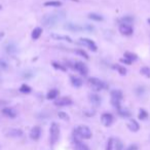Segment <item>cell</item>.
<instances>
[{"mask_svg": "<svg viewBox=\"0 0 150 150\" xmlns=\"http://www.w3.org/2000/svg\"><path fill=\"white\" fill-rule=\"evenodd\" d=\"M65 18V13L63 11H59L56 13H50V15H45L42 18L41 22L43 26L46 28H52L57 25L60 21H62Z\"/></svg>", "mask_w": 150, "mask_h": 150, "instance_id": "6da1fadb", "label": "cell"}, {"mask_svg": "<svg viewBox=\"0 0 150 150\" xmlns=\"http://www.w3.org/2000/svg\"><path fill=\"white\" fill-rule=\"evenodd\" d=\"M74 136L76 139H91L93 136L92 131L86 125H79L74 129Z\"/></svg>", "mask_w": 150, "mask_h": 150, "instance_id": "7a4b0ae2", "label": "cell"}, {"mask_svg": "<svg viewBox=\"0 0 150 150\" xmlns=\"http://www.w3.org/2000/svg\"><path fill=\"white\" fill-rule=\"evenodd\" d=\"M88 84H90L91 88L94 91H96V92H100V91L108 88V84H107L106 82H104L103 80L99 79V78H97V77L88 78Z\"/></svg>", "mask_w": 150, "mask_h": 150, "instance_id": "3957f363", "label": "cell"}, {"mask_svg": "<svg viewBox=\"0 0 150 150\" xmlns=\"http://www.w3.org/2000/svg\"><path fill=\"white\" fill-rule=\"evenodd\" d=\"M59 137H60V127H59L58 123L57 122H52L50 129V144L54 145L58 142Z\"/></svg>", "mask_w": 150, "mask_h": 150, "instance_id": "277c9868", "label": "cell"}, {"mask_svg": "<svg viewBox=\"0 0 150 150\" xmlns=\"http://www.w3.org/2000/svg\"><path fill=\"white\" fill-rule=\"evenodd\" d=\"M68 66L71 67L72 69H74L75 71H77L80 75H83V76H86L88 72V67L86 66V64H83L82 62H68Z\"/></svg>", "mask_w": 150, "mask_h": 150, "instance_id": "5b68a950", "label": "cell"}, {"mask_svg": "<svg viewBox=\"0 0 150 150\" xmlns=\"http://www.w3.org/2000/svg\"><path fill=\"white\" fill-rule=\"evenodd\" d=\"M78 42H79L80 44H82V45L88 47L92 52H97V50H98V46H97V44L95 43L92 39H90V38H80Z\"/></svg>", "mask_w": 150, "mask_h": 150, "instance_id": "8992f818", "label": "cell"}, {"mask_svg": "<svg viewBox=\"0 0 150 150\" xmlns=\"http://www.w3.org/2000/svg\"><path fill=\"white\" fill-rule=\"evenodd\" d=\"M73 104V101L69 97H62V98H59L54 101V105L58 107H67L70 106Z\"/></svg>", "mask_w": 150, "mask_h": 150, "instance_id": "52a82bcc", "label": "cell"}, {"mask_svg": "<svg viewBox=\"0 0 150 150\" xmlns=\"http://www.w3.org/2000/svg\"><path fill=\"white\" fill-rule=\"evenodd\" d=\"M118 29H119L120 34H122V35H125V36H129L134 33L133 27H132L131 25H127V24H120Z\"/></svg>", "mask_w": 150, "mask_h": 150, "instance_id": "ba28073f", "label": "cell"}, {"mask_svg": "<svg viewBox=\"0 0 150 150\" xmlns=\"http://www.w3.org/2000/svg\"><path fill=\"white\" fill-rule=\"evenodd\" d=\"M113 120H114V117L111 113H103L101 116V121L105 127H110L113 123Z\"/></svg>", "mask_w": 150, "mask_h": 150, "instance_id": "9c48e42d", "label": "cell"}, {"mask_svg": "<svg viewBox=\"0 0 150 150\" xmlns=\"http://www.w3.org/2000/svg\"><path fill=\"white\" fill-rule=\"evenodd\" d=\"M40 136H41V127L38 125L32 127L31 132H30V138L34 141H37V140H39Z\"/></svg>", "mask_w": 150, "mask_h": 150, "instance_id": "30bf717a", "label": "cell"}, {"mask_svg": "<svg viewBox=\"0 0 150 150\" xmlns=\"http://www.w3.org/2000/svg\"><path fill=\"white\" fill-rule=\"evenodd\" d=\"M23 131L21 129H11L6 132L5 135L7 137H11V138H20L23 136Z\"/></svg>", "mask_w": 150, "mask_h": 150, "instance_id": "8fae6325", "label": "cell"}, {"mask_svg": "<svg viewBox=\"0 0 150 150\" xmlns=\"http://www.w3.org/2000/svg\"><path fill=\"white\" fill-rule=\"evenodd\" d=\"M1 112H2V114L4 115V116L8 117V118H15V117L17 116V112H16L15 109L9 108V107H6V108H3Z\"/></svg>", "mask_w": 150, "mask_h": 150, "instance_id": "7c38bea8", "label": "cell"}, {"mask_svg": "<svg viewBox=\"0 0 150 150\" xmlns=\"http://www.w3.org/2000/svg\"><path fill=\"white\" fill-rule=\"evenodd\" d=\"M64 28L67 30H69V31H72V32H78V31H81V30L83 29V27L77 25V24H73V23H67L66 25L64 26Z\"/></svg>", "mask_w": 150, "mask_h": 150, "instance_id": "4fadbf2b", "label": "cell"}, {"mask_svg": "<svg viewBox=\"0 0 150 150\" xmlns=\"http://www.w3.org/2000/svg\"><path fill=\"white\" fill-rule=\"evenodd\" d=\"M74 145H75V150H90L88 146L86 144L82 143L80 141V139H74Z\"/></svg>", "mask_w": 150, "mask_h": 150, "instance_id": "5bb4252c", "label": "cell"}, {"mask_svg": "<svg viewBox=\"0 0 150 150\" xmlns=\"http://www.w3.org/2000/svg\"><path fill=\"white\" fill-rule=\"evenodd\" d=\"M5 50H6V52L8 54H16L18 52V46L13 42H9L5 46Z\"/></svg>", "mask_w": 150, "mask_h": 150, "instance_id": "9a60e30c", "label": "cell"}, {"mask_svg": "<svg viewBox=\"0 0 150 150\" xmlns=\"http://www.w3.org/2000/svg\"><path fill=\"white\" fill-rule=\"evenodd\" d=\"M110 96H111V100H117V101H120V102L123 98L122 92L119 90H113L112 92H111Z\"/></svg>", "mask_w": 150, "mask_h": 150, "instance_id": "2e32d148", "label": "cell"}, {"mask_svg": "<svg viewBox=\"0 0 150 150\" xmlns=\"http://www.w3.org/2000/svg\"><path fill=\"white\" fill-rule=\"evenodd\" d=\"M127 127H129V131L136 133V132H138L140 129V125H139V122H138L137 120H135V119H132V120L127 123Z\"/></svg>", "mask_w": 150, "mask_h": 150, "instance_id": "e0dca14e", "label": "cell"}, {"mask_svg": "<svg viewBox=\"0 0 150 150\" xmlns=\"http://www.w3.org/2000/svg\"><path fill=\"white\" fill-rule=\"evenodd\" d=\"M70 81H71V84H72L74 88H80L82 86V79L77 76H74L72 75L70 77Z\"/></svg>", "mask_w": 150, "mask_h": 150, "instance_id": "ac0fdd59", "label": "cell"}, {"mask_svg": "<svg viewBox=\"0 0 150 150\" xmlns=\"http://www.w3.org/2000/svg\"><path fill=\"white\" fill-rule=\"evenodd\" d=\"M101 97L97 94H92L90 95V102L92 103L94 106H99L101 104Z\"/></svg>", "mask_w": 150, "mask_h": 150, "instance_id": "d6986e66", "label": "cell"}, {"mask_svg": "<svg viewBox=\"0 0 150 150\" xmlns=\"http://www.w3.org/2000/svg\"><path fill=\"white\" fill-rule=\"evenodd\" d=\"M59 91L57 90V88H52V90H50V92L47 93V95H46V99L47 100H54L56 98H58L59 96Z\"/></svg>", "mask_w": 150, "mask_h": 150, "instance_id": "ffe728a7", "label": "cell"}, {"mask_svg": "<svg viewBox=\"0 0 150 150\" xmlns=\"http://www.w3.org/2000/svg\"><path fill=\"white\" fill-rule=\"evenodd\" d=\"M50 37L54 38V39H56V40H66V41L70 42V43H72V42H73V40L67 35H57V34H50Z\"/></svg>", "mask_w": 150, "mask_h": 150, "instance_id": "44dd1931", "label": "cell"}, {"mask_svg": "<svg viewBox=\"0 0 150 150\" xmlns=\"http://www.w3.org/2000/svg\"><path fill=\"white\" fill-rule=\"evenodd\" d=\"M42 34V29L40 27H36L35 29L32 31V34H31V37L33 40H37L38 38L41 36Z\"/></svg>", "mask_w": 150, "mask_h": 150, "instance_id": "7402d4cb", "label": "cell"}, {"mask_svg": "<svg viewBox=\"0 0 150 150\" xmlns=\"http://www.w3.org/2000/svg\"><path fill=\"white\" fill-rule=\"evenodd\" d=\"M44 6H46V7H60V6H62V2H61V1H54V0H52V1H46V2L44 3Z\"/></svg>", "mask_w": 150, "mask_h": 150, "instance_id": "603a6c76", "label": "cell"}, {"mask_svg": "<svg viewBox=\"0 0 150 150\" xmlns=\"http://www.w3.org/2000/svg\"><path fill=\"white\" fill-rule=\"evenodd\" d=\"M112 68L115 69V70H117V72H118L120 75H122V76L127 74V69H125L123 66H121V65H117V64L116 65H113Z\"/></svg>", "mask_w": 150, "mask_h": 150, "instance_id": "cb8c5ba5", "label": "cell"}, {"mask_svg": "<svg viewBox=\"0 0 150 150\" xmlns=\"http://www.w3.org/2000/svg\"><path fill=\"white\" fill-rule=\"evenodd\" d=\"M88 19L93 20V21H96V22H101L104 20L102 16L99 15V13H91L90 15H88Z\"/></svg>", "mask_w": 150, "mask_h": 150, "instance_id": "d4e9b609", "label": "cell"}, {"mask_svg": "<svg viewBox=\"0 0 150 150\" xmlns=\"http://www.w3.org/2000/svg\"><path fill=\"white\" fill-rule=\"evenodd\" d=\"M125 58H127V60H129L131 62H135V61L138 60V56L134 52H127L125 54Z\"/></svg>", "mask_w": 150, "mask_h": 150, "instance_id": "484cf974", "label": "cell"}, {"mask_svg": "<svg viewBox=\"0 0 150 150\" xmlns=\"http://www.w3.org/2000/svg\"><path fill=\"white\" fill-rule=\"evenodd\" d=\"M148 116H149V114H148V112L145 110V109H140L139 114H138L139 119H141V120H145V119L148 118Z\"/></svg>", "mask_w": 150, "mask_h": 150, "instance_id": "4316f807", "label": "cell"}, {"mask_svg": "<svg viewBox=\"0 0 150 150\" xmlns=\"http://www.w3.org/2000/svg\"><path fill=\"white\" fill-rule=\"evenodd\" d=\"M20 92L23 93V94H30V93L32 92V88L31 86H29L28 84L24 83L21 86V88H20Z\"/></svg>", "mask_w": 150, "mask_h": 150, "instance_id": "83f0119b", "label": "cell"}, {"mask_svg": "<svg viewBox=\"0 0 150 150\" xmlns=\"http://www.w3.org/2000/svg\"><path fill=\"white\" fill-rule=\"evenodd\" d=\"M133 22H134V18L131 17V16H125L122 19H120V24H127V25H129Z\"/></svg>", "mask_w": 150, "mask_h": 150, "instance_id": "f1b7e54d", "label": "cell"}, {"mask_svg": "<svg viewBox=\"0 0 150 150\" xmlns=\"http://www.w3.org/2000/svg\"><path fill=\"white\" fill-rule=\"evenodd\" d=\"M52 67H54V69H57V70H60V71H63V72H65V71H67V68L65 66H63V65H61L60 63L58 62H52Z\"/></svg>", "mask_w": 150, "mask_h": 150, "instance_id": "f546056e", "label": "cell"}, {"mask_svg": "<svg viewBox=\"0 0 150 150\" xmlns=\"http://www.w3.org/2000/svg\"><path fill=\"white\" fill-rule=\"evenodd\" d=\"M118 114L120 115L121 117H125V118H127V117H129L131 116V112H129V110H127V109H119L118 110Z\"/></svg>", "mask_w": 150, "mask_h": 150, "instance_id": "4dcf8cb0", "label": "cell"}, {"mask_svg": "<svg viewBox=\"0 0 150 150\" xmlns=\"http://www.w3.org/2000/svg\"><path fill=\"white\" fill-rule=\"evenodd\" d=\"M140 72H141L142 75L146 76L147 78H150V68L149 67H143V68H141Z\"/></svg>", "mask_w": 150, "mask_h": 150, "instance_id": "1f68e13d", "label": "cell"}, {"mask_svg": "<svg viewBox=\"0 0 150 150\" xmlns=\"http://www.w3.org/2000/svg\"><path fill=\"white\" fill-rule=\"evenodd\" d=\"M75 52H76L77 54H79V56L83 57L86 60H88V59H90V57H88V54H86V52H84V50H81V48H79V50H75Z\"/></svg>", "mask_w": 150, "mask_h": 150, "instance_id": "d6a6232c", "label": "cell"}, {"mask_svg": "<svg viewBox=\"0 0 150 150\" xmlns=\"http://www.w3.org/2000/svg\"><path fill=\"white\" fill-rule=\"evenodd\" d=\"M113 142H114L113 138H109L108 141H107V143H106V148H105V150H112Z\"/></svg>", "mask_w": 150, "mask_h": 150, "instance_id": "836d02e7", "label": "cell"}, {"mask_svg": "<svg viewBox=\"0 0 150 150\" xmlns=\"http://www.w3.org/2000/svg\"><path fill=\"white\" fill-rule=\"evenodd\" d=\"M115 148H116V150H123V148H125L122 142L119 139H116V141H115Z\"/></svg>", "mask_w": 150, "mask_h": 150, "instance_id": "e575fe53", "label": "cell"}, {"mask_svg": "<svg viewBox=\"0 0 150 150\" xmlns=\"http://www.w3.org/2000/svg\"><path fill=\"white\" fill-rule=\"evenodd\" d=\"M58 116L60 117L61 119H63V120H69V115L65 112H59Z\"/></svg>", "mask_w": 150, "mask_h": 150, "instance_id": "d590c367", "label": "cell"}, {"mask_svg": "<svg viewBox=\"0 0 150 150\" xmlns=\"http://www.w3.org/2000/svg\"><path fill=\"white\" fill-rule=\"evenodd\" d=\"M8 68V65H7V63L5 62L4 60H1L0 59V69L1 70H5V69Z\"/></svg>", "mask_w": 150, "mask_h": 150, "instance_id": "8d00e7d4", "label": "cell"}, {"mask_svg": "<svg viewBox=\"0 0 150 150\" xmlns=\"http://www.w3.org/2000/svg\"><path fill=\"white\" fill-rule=\"evenodd\" d=\"M120 63H122V64H125V65H131L133 62H131L129 60H127V58H121L120 59Z\"/></svg>", "mask_w": 150, "mask_h": 150, "instance_id": "74e56055", "label": "cell"}, {"mask_svg": "<svg viewBox=\"0 0 150 150\" xmlns=\"http://www.w3.org/2000/svg\"><path fill=\"white\" fill-rule=\"evenodd\" d=\"M127 150H138V146L136 144H132L127 148Z\"/></svg>", "mask_w": 150, "mask_h": 150, "instance_id": "f35d334b", "label": "cell"}, {"mask_svg": "<svg viewBox=\"0 0 150 150\" xmlns=\"http://www.w3.org/2000/svg\"><path fill=\"white\" fill-rule=\"evenodd\" d=\"M84 114H86V116H94L95 111H86V112H84Z\"/></svg>", "mask_w": 150, "mask_h": 150, "instance_id": "ab89813d", "label": "cell"}, {"mask_svg": "<svg viewBox=\"0 0 150 150\" xmlns=\"http://www.w3.org/2000/svg\"><path fill=\"white\" fill-rule=\"evenodd\" d=\"M83 29H86V30H88V31H93V30H94V27H93V26H90V25H86Z\"/></svg>", "mask_w": 150, "mask_h": 150, "instance_id": "60d3db41", "label": "cell"}, {"mask_svg": "<svg viewBox=\"0 0 150 150\" xmlns=\"http://www.w3.org/2000/svg\"><path fill=\"white\" fill-rule=\"evenodd\" d=\"M4 37V32H0V40Z\"/></svg>", "mask_w": 150, "mask_h": 150, "instance_id": "b9f144b4", "label": "cell"}, {"mask_svg": "<svg viewBox=\"0 0 150 150\" xmlns=\"http://www.w3.org/2000/svg\"><path fill=\"white\" fill-rule=\"evenodd\" d=\"M148 23H149V24H150V19H148Z\"/></svg>", "mask_w": 150, "mask_h": 150, "instance_id": "7bdbcfd3", "label": "cell"}, {"mask_svg": "<svg viewBox=\"0 0 150 150\" xmlns=\"http://www.w3.org/2000/svg\"><path fill=\"white\" fill-rule=\"evenodd\" d=\"M1 8H2V6H1V5H0V9H1Z\"/></svg>", "mask_w": 150, "mask_h": 150, "instance_id": "ee69618b", "label": "cell"}]
</instances>
